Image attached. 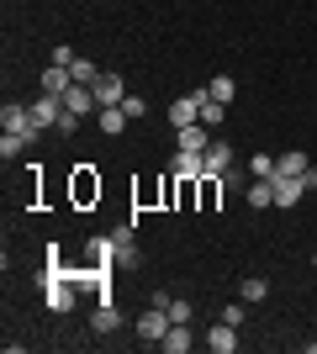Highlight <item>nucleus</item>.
I'll return each instance as SVG.
<instances>
[{
    "label": "nucleus",
    "instance_id": "16",
    "mask_svg": "<svg viewBox=\"0 0 317 354\" xmlns=\"http://www.w3.org/2000/svg\"><path fill=\"white\" fill-rule=\"evenodd\" d=\"M117 254H122V265H137V233H133V222H127V227H117Z\"/></svg>",
    "mask_w": 317,
    "mask_h": 354
},
{
    "label": "nucleus",
    "instance_id": "19",
    "mask_svg": "<svg viewBox=\"0 0 317 354\" xmlns=\"http://www.w3.org/2000/svg\"><path fill=\"white\" fill-rule=\"evenodd\" d=\"M238 296H243V301H249V307H259V301L270 296V281H259V275H249V281L238 286Z\"/></svg>",
    "mask_w": 317,
    "mask_h": 354
},
{
    "label": "nucleus",
    "instance_id": "2",
    "mask_svg": "<svg viewBox=\"0 0 317 354\" xmlns=\"http://www.w3.org/2000/svg\"><path fill=\"white\" fill-rule=\"evenodd\" d=\"M169 328H175V317H169V307H148L143 312V317H137V339L143 344H159L169 333Z\"/></svg>",
    "mask_w": 317,
    "mask_h": 354
},
{
    "label": "nucleus",
    "instance_id": "13",
    "mask_svg": "<svg viewBox=\"0 0 317 354\" xmlns=\"http://www.w3.org/2000/svg\"><path fill=\"white\" fill-rule=\"evenodd\" d=\"M95 106H101V101H95V90H90V85H75L69 95H64V111H75V117H90Z\"/></svg>",
    "mask_w": 317,
    "mask_h": 354
},
{
    "label": "nucleus",
    "instance_id": "15",
    "mask_svg": "<svg viewBox=\"0 0 317 354\" xmlns=\"http://www.w3.org/2000/svg\"><path fill=\"white\" fill-rule=\"evenodd\" d=\"M90 265H122V254H117V238L106 233V238H90Z\"/></svg>",
    "mask_w": 317,
    "mask_h": 354
},
{
    "label": "nucleus",
    "instance_id": "32",
    "mask_svg": "<svg viewBox=\"0 0 317 354\" xmlns=\"http://www.w3.org/2000/svg\"><path fill=\"white\" fill-rule=\"evenodd\" d=\"M79 59V53H75V48H69V43H53V64H64V69H69V64H75Z\"/></svg>",
    "mask_w": 317,
    "mask_h": 354
},
{
    "label": "nucleus",
    "instance_id": "30",
    "mask_svg": "<svg viewBox=\"0 0 317 354\" xmlns=\"http://www.w3.org/2000/svg\"><path fill=\"white\" fill-rule=\"evenodd\" d=\"M53 133H59V138H75V133H79V117H75V111H64V117H59V127H53Z\"/></svg>",
    "mask_w": 317,
    "mask_h": 354
},
{
    "label": "nucleus",
    "instance_id": "14",
    "mask_svg": "<svg viewBox=\"0 0 317 354\" xmlns=\"http://www.w3.org/2000/svg\"><path fill=\"white\" fill-rule=\"evenodd\" d=\"M90 328H95V333H117V328H122V307H117V301H95Z\"/></svg>",
    "mask_w": 317,
    "mask_h": 354
},
{
    "label": "nucleus",
    "instance_id": "4",
    "mask_svg": "<svg viewBox=\"0 0 317 354\" xmlns=\"http://www.w3.org/2000/svg\"><path fill=\"white\" fill-rule=\"evenodd\" d=\"M201 95H206V90H196V95H180V101H169V127H191V122H201Z\"/></svg>",
    "mask_w": 317,
    "mask_h": 354
},
{
    "label": "nucleus",
    "instance_id": "33",
    "mask_svg": "<svg viewBox=\"0 0 317 354\" xmlns=\"http://www.w3.org/2000/svg\"><path fill=\"white\" fill-rule=\"evenodd\" d=\"M302 185H307V191H317V164H307V169H302Z\"/></svg>",
    "mask_w": 317,
    "mask_h": 354
},
{
    "label": "nucleus",
    "instance_id": "34",
    "mask_svg": "<svg viewBox=\"0 0 317 354\" xmlns=\"http://www.w3.org/2000/svg\"><path fill=\"white\" fill-rule=\"evenodd\" d=\"M312 265H317V254H312Z\"/></svg>",
    "mask_w": 317,
    "mask_h": 354
},
{
    "label": "nucleus",
    "instance_id": "6",
    "mask_svg": "<svg viewBox=\"0 0 317 354\" xmlns=\"http://www.w3.org/2000/svg\"><path fill=\"white\" fill-rule=\"evenodd\" d=\"M59 117H64V95H37V101H32V122H37V127H59Z\"/></svg>",
    "mask_w": 317,
    "mask_h": 354
},
{
    "label": "nucleus",
    "instance_id": "8",
    "mask_svg": "<svg viewBox=\"0 0 317 354\" xmlns=\"http://www.w3.org/2000/svg\"><path fill=\"white\" fill-rule=\"evenodd\" d=\"M127 122H133V117H127L122 106H101V111H95V127H101L106 138H122V133H127Z\"/></svg>",
    "mask_w": 317,
    "mask_h": 354
},
{
    "label": "nucleus",
    "instance_id": "9",
    "mask_svg": "<svg viewBox=\"0 0 317 354\" xmlns=\"http://www.w3.org/2000/svg\"><path fill=\"white\" fill-rule=\"evenodd\" d=\"M75 90V74L64 69V64H48L43 69V95H69Z\"/></svg>",
    "mask_w": 317,
    "mask_h": 354
},
{
    "label": "nucleus",
    "instance_id": "21",
    "mask_svg": "<svg viewBox=\"0 0 317 354\" xmlns=\"http://www.w3.org/2000/svg\"><path fill=\"white\" fill-rule=\"evenodd\" d=\"M69 74H75V85H95V80H101L95 59H75V64H69Z\"/></svg>",
    "mask_w": 317,
    "mask_h": 354
},
{
    "label": "nucleus",
    "instance_id": "12",
    "mask_svg": "<svg viewBox=\"0 0 317 354\" xmlns=\"http://www.w3.org/2000/svg\"><path fill=\"white\" fill-rule=\"evenodd\" d=\"M175 138H180V148H191V153H206V148H211V127H201V122L175 127Z\"/></svg>",
    "mask_w": 317,
    "mask_h": 354
},
{
    "label": "nucleus",
    "instance_id": "28",
    "mask_svg": "<svg viewBox=\"0 0 317 354\" xmlns=\"http://www.w3.org/2000/svg\"><path fill=\"white\" fill-rule=\"evenodd\" d=\"M21 148H27V143H21V138H16V133H6V138H0V159H16Z\"/></svg>",
    "mask_w": 317,
    "mask_h": 354
},
{
    "label": "nucleus",
    "instance_id": "24",
    "mask_svg": "<svg viewBox=\"0 0 317 354\" xmlns=\"http://www.w3.org/2000/svg\"><path fill=\"white\" fill-rule=\"evenodd\" d=\"M75 196H79V201L101 196V180H90V169H79V180H75Z\"/></svg>",
    "mask_w": 317,
    "mask_h": 354
},
{
    "label": "nucleus",
    "instance_id": "7",
    "mask_svg": "<svg viewBox=\"0 0 317 354\" xmlns=\"http://www.w3.org/2000/svg\"><path fill=\"white\" fill-rule=\"evenodd\" d=\"M90 90H95V101H101V106H122V101H127V80H122V74H101Z\"/></svg>",
    "mask_w": 317,
    "mask_h": 354
},
{
    "label": "nucleus",
    "instance_id": "10",
    "mask_svg": "<svg viewBox=\"0 0 317 354\" xmlns=\"http://www.w3.org/2000/svg\"><path fill=\"white\" fill-rule=\"evenodd\" d=\"M206 349H211V354H233V349H238V328L217 317V328L206 333Z\"/></svg>",
    "mask_w": 317,
    "mask_h": 354
},
{
    "label": "nucleus",
    "instance_id": "17",
    "mask_svg": "<svg viewBox=\"0 0 317 354\" xmlns=\"http://www.w3.org/2000/svg\"><path fill=\"white\" fill-rule=\"evenodd\" d=\"M227 164H233V148H227V143H217V138H211V148H206V175H222Z\"/></svg>",
    "mask_w": 317,
    "mask_h": 354
},
{
    "label": "nucleus",
    "instance_id": "31",
    "mask_svg": "<svg viewBox=\"0 0 317 354\" xmlns=\"http://www.w3.org/2000/svg\"><path fill=\"white\" fill-rule=\"evenodd\" d=\"M169 317H175V323H191V301H185V296H180V301L169 296Z\"/></svg>",
    "mask_w": 317,
    "mask_h": 354
},
{
    "label": "nucleus",
    "instance_id": "3",
    "mask_svg": "<svg viewBox=\"0 0 317 354\" xmlns=\"http://www.w3.org/2000/svg\"><path fill=\"white\" fill-rule=\"evenodd\" d=\"M201 175H206V153L180 148V153H175V164H169V180H185V185H191V180H201Z\"/></svg>",
    "mask_w": 317,
    "mask_h": 354
},
{
    "label": "nucleus",
    "instance_id": "18",
    "mask_svg": "<svg viewBox=\"0 0 317 354\" xmlns=\"http://www.w3.org/2000/svg\"><path fill=\"white\" fill-rule=\"evenodd\" d=\"M243 196H249V207H254V212L275 207V191H270V180H254V185H249V191H243Z\"/></svg>",
    "mask_w": 317,
    "mask_h": 354
},
{
    "label": "nucleus",
    "instance_id": "25",
    "mask_svg": "<svg viewBox=\"0 0 317 354\" xmlns=\"http://www.w3.org/2000/svg\"><path fill=\"white\" fill-rule=\"evenodd\" d=\"M249 175H254V180H270L275 175V159H270V153H254V159H249Z\"/></svg>",
    "mask_w": 317,
    "mask_h": 354
},
{
    "label": "nucleus",
    "instance_id": "26",
    "mask_svg": "<svg viewBox=\"0 0 317 354\" xmlns=\"http://www.w3.org/2000/svg\"><path fill=\"white\" fill-rule=\"evenodd\" d=\"M217 180H222V191H249V180H243V169H233V164H227V169H222Z\"/></svg>",
    "mask_w": 317,
    "mask_h": 354
},
{
    "label": "nucleus",
    "instance_id": "23",
    "mask_svg": "<svg viewBox=\"0 0 317 354\" xmlns=\"http://www.w3.org/2000/svg\"><path fill=\"white\" fill-rule=\"evenodd\" d=\"M307 169V153H280L275 159V175H302Z\"/></svg>",
    "mask_w": 317,
    "mask_h": 354
},
{
    "label": "nucleus",
    "instance_id": "29",
    "mask_svg": "<svg viewBox=\"0 0 317 354\" xmlns=\"http://www.w3.org/2000/svg\"><path fill=\"white\" fill-rule=\"evenodd\" d=\"M243 307H249L243 296H238V301H227V307H222V323H233V328H238V323H243Z\"/></svg>",
    "mask_w": 317,
    "mask_h": 354
},
{
    "label": "nucleus",
    "instance_id": "27",
    "mask_svg": "<svg viewBox=\"0 0 317 354\" xmlns=\"http://www.w3.org/2000/svg\"><path fill=\"white\" fill-rule=\"evenodd\" d=\"M122 111H127V117H133V122H143V111H148V101H143V95H133V90H127V101H122Z\"/></svg>",
    "mask_w": 317,
    "mask_h": 354
},
{
    "label": "nucleus",
    "instance_id": "5",
    "mask_svg": "<svg viewBox=\"0 0 317 354\" xmlns=\"http://www.w3.org/2000/svg\"><path fill=\"white\" fill-rule=\"evenodd\" d=\"M270 191H275V207H296L302 201V175H270Z\"/></svg>",
    "mask_w": 317,
    "mask_h": 354
},
{
    "label": "nucleus",
    "instance_id": "20",
    "mask_svg": "<svg viewBox=\"0 0 317 354\" xmlns=\"http://www.w3.org/2000/svg\"><path fill=\"white\" fill-rule=\"evenodd\" d=\"M206 95H211V101H222V106H233V95H238V85H233L227 74H217V80H211V85H206Z\"/></svg>",
    "mask_w": 317,
    "mask_h": 354
},
{
    "label": "nucleus",
    "instance_id": "11",
    "mask_svg": "<svg viewBox=\"0 0 317 354\" xmlns=\"http://www.w3.org/2000/svg\"><path fill=\"white\" fill-rule=\"evenodd\" d=\"M191 344H196L191 323H175V328L164 333V339H159V349H164V354H191Z\"/></svg>",
    "mask_w": 317,
    "mask_h": 354
},
{
    "label": "nucleus",
    "instance_id": "1",
    "mask_svg": "<svg viewBox=\"0 0 317 354\" xmlns=\"http://www.w3.org/2000/svg\"><path fill=\"white\" fill-rule=\"evenodd\" d=\"M0 127H6V133H16L21 143H37V138H43V127L32 122V106H16V101H6V111H0Z\"/></svg>",
    "mask_w": 317,
    "mask_h": 354
},
{
    "label": "nucleus",
    "instance_id": "22",
    "mask_svg": "<svg viewBox=\"0 0 317 354\" xmlns=\"http://www.w3.org/2000/svg\"><path fill=\"white\" fill-rule=\"evenodd\" d=\"M222 101H211V95H201V127H222Z\"/></svg>",
    "mask_w": 317,
    "mask_h": 354
}]
</instances>
